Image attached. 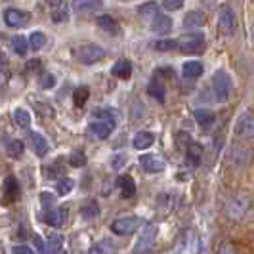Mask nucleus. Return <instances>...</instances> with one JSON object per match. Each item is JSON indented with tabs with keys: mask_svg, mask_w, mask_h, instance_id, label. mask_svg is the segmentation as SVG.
Instances as JSON below:
<instances>
[{
	"mask_svg": "<svg viewBox=\"0 0 254 254\" xmlns=\"http://www.w3.org/2000/svg\"><path fill=\"white\" fill-rule=\"evenodd\" d=\"M94 123H90V132L98 138L105 140L111 136V132L117 127V115L113 109H96L94 111Z\"/></svg>",
	"mask_w": 254,
	"mask_h": 254,
	"instance_id": "nucleus-1",
	"label": "nucleus"
},
{
	"mask_svg": "<svg viewBox=\"0 0 254 254\" xmlns=\"http://www.w3.org/2000/svg\"><path fill=\"white\" fill-rule=\"evenodd\" d=\"M212 92H214L218 102H228L229 100V96L233 92V82H231V76L224 69H220L212 75Z\"/></svg>",
	"mask_w": 254,
	"mask_h": 254,
	"instance_id": "nucleus-2",
	"label": "nucleus"
},
{
	"mask_svg": "<svg viewBox=\"0 0 254 254\" xmlns=\"http://www.w3.org/2000/svg\"><path fill=\"white\" fill-rule=\"evenodd\" d=\"M204 46H206V40H204L203 33H199V31L182 35L178 38V50L184 54H201L204 50Z\"/></svg>",
	"mask_w": 254,
	"mask_h": 254,
	"instance_id": "nucleus-3",
	"label": "nucleus"
},
{
	"mask_svg": "<svg viewBox=\"0 0 254 254\" xmlns=\"http://www.w3.org/2000/svg\"><path fill=\"white\" fill-rule=\"evenodd\" d=\"M75 58L76 62H80V64L84 65H94L98 64V62H102L103 58H105V50H103L102 46H98V44H80L78 48L75 50Z\"/></svg>",
	"mask_w": 254,
	"mask_h": 254,
	"instance_id": "nucleus-4",
	"label": "nucleus"
},
{
	"mask_svg": "<svg viewBox=\"0 0 254 254\" xmlns=\"http://www.w3.org/2000/svg\"><path fill=\"white\" fill-rule=\"evenodd\" d=\"M218 27L228 37H231L237 31V15L233 12V8L228 6V4H224L220 8V12H218Z\"/></svg>",
	"mask_w": 254,
	"mask_h": 254,
	"instance_id": "nucleus-5",
	"label": "nucleus"
},
{
	"mask_svg": "<svg viewBox=\"0 0 254 254\" xmlns=\"http://www.w3.org/2000/svg\"><path fill=\"white\" fill-rule=\"evenodd\" d=\"M247 212H249V201L241 195L231 197L226 204V214L231 222H241L243 218L247 216Z\"/></svg>",
	"mask_w": 254,
	"mask_h": 254,
	"instance_id": "nucleus-6",
	"label": "nucleus"
},
{
	"mask_svg": "<svg viewBox=\"0 0 254 254\" xmlns=\"http://www.w3.org/2000/svg\"><path fill=\"white\" fill-rule=\"evenodd\" d=\"M157 233H159V228L155 224H149L147 228L143 229L141 237L138 239L136 247H134V253L136 254H147L153 251L155 247V241H157Z\"/></svg>",
	"mask_w": 254,
	"mask_h": 254,
	"instance_id": "nucleus-7",
	"label": "nucleus"
},
{
	"mask_svg": "<svg viewBox=\"0 0 254 254\" xmlns=\"http://www.w3.org/2000/svg\"><path fill=\"white\" fill-rule=\"evenodd\" d=\"M67 218H69L67 206H58V208L52 206V208H44V212H42V220L52 228H62L67 222Z\"/></svg>",
	"mask_w": 254,
	"mask_h": 254,
	"instance_id": "nucleus-8",
	"label": "nucleus"
},
{
	"mask_svg": "<svg viewBox=\"0 0 254 254\" xmlns=\"http://www.w3.org/2000/svg\"><path fill=\"white\" fill-rule=\"evenodd\" d=\"M140 228V218L138 216H123L117 218L111 224V231L115 235H130Z\"/></svg>",
	"mask_w": 254,
	"mask_h": 254,
	"instance_id": "nucleus-9",
	"label": "nucleus"
},
{
	"mask_svg": "<svg viewBox=\"0 0 254 254\" xmlns=\"http://www.w3.org/2000/svg\"><path fill=\"white\" fill-rule=\"evenodd\" d=\"M201 251V241L195 229H188L182 235V243H180V253L182 254H199Z\"/></svg>",
	"mask_w": 254,
	"mask_h": 254,
	"instance_id": "nucleus-10",
	"label": "nucleus"
},
{
	"mask_svg": "<svg viewBox=\"0 0 254 254\" xmlns=\"http://www.w3.org/2000/svg\"><path fill=\"white\" fill-rule=\"evenodd\" d=\"M19 197H21L19 182L13 178V176H8V178L4 180V186H2V201H4V204H12Z\"/></svg>",
	"mask_w": 254,
	"mask_h": 254,
	"instance_id": "nucleus-11",
	"label": "nucleus"
},
{
	"mask_svg": "<svg viewBox=\"0 0 254 254\" xmlns=\"http://www.w3.org/2000/svg\"><path fill=\"white\" fill-rule=\"evenodd\" d=\"M235 134L239 138H245V140H253L254 138V115L247 113L243 115L241 119L237 121L235 125Z\"/></svg>",
	"mask_w": 254,
	"mask_h": 254,
	"instance_id": "nucleus-12",
	"label": "nucleus"
},
{
	"mask_svg": "<svg viewBox=\"0 0 254 254\" xmlns=\"http://www.w3.org/2000/svg\"><path fill=\"white\" fill-rule=\"evenodd\" d=\"M140 165H141V168H143L145 172H149V174H159V172H163L166 168L165 161H163L161 157H157V155H141Z\"/></svg>",
	"mask_w": 254,
	"mask_h": 254,
	"instance_id": "nucleus-13",
	"label": "nucleus"
},
{
	"mask_svg": "<svg viewBox=\"0 0 254 254\" xmlns=\"http://www.w3.org/2000/svg\"><path fill=\"white\" fill-rule=\"evenodd\" d=\"M4 21H6V25L13 27V29L25 27L29 23V13L21 12V10H15V8H8L4 12Z\"/></svg>",
	"mask_w": 254,
	"mask_h": 254,
	"instance_id": "nucleus-14",
	"label": "nucleus"
},
{
	"mask_svg": "<svg viewBox=\"0 0 254 254\" xmlns=\"http://www.w3.org/2000/svg\"><path fill=\"white\" fill-rule=\"evenodd\" d=\"M149 27H151L153 33H157V35H166V33L172 31V19L168 15H165V13L159 12L149 21Z\"/></svg>",
	"mask_w": 254,
	"mask_h": 254,
	"instance_id": "nucleus-15",
	"label": "nucleus"
},
{
	"mask_svg": "<svg viewBox=\"0 0 254 254\" xmlns=\"http://www.w3.org/2000/svg\"><path fill=\"white\" fill-rule=\"evenodd\" d=\"M27 140H29V143H31L33 151L37 153V157H44V155L48 153V149H50V145H48L46 138H44L42 134H38V132H29Z\"/></svg>",
	"mask_w": 254,
	"mask_h": 254,
	"instance_id": "nucleus-16",
	"label": "nucleus"
},
{
	"mask_svg": "<svg viewBox=\"0 0 254 254\" xmlns=\"http://www.w3.org/2000/svg\"><path fill=\"white\" fill-rule=\"evenodd\" d=\"M117 186L121 190V197L123 199L134 197V193H136V182H134L132 176H121V178L117 180Z\"/></svg>",
	"mask_w": 254,
	"mask_h": 254,
	"instance_id": "nucleus-17",
	"label": "nucleus"
},
{
	"mask_svg": "<svg viewBox=\"0 0 254 254\" xmlns=\"http://www.w3.org/2000/svg\"><path fill=\"white\" fill-rule=\"evenodd\" d=\"M186 159H188V163L193 166H197L199 163H201V157H203V147L197 143V141L191 140L188 145H186Z\"/></svg>",
	"mask_w": 254,
	"mask_h": 254,
	"instance_id": "nucleus-18",
	"label": "nucleus"
},
{
	"mask_svg": "<svg viewBox=\"0 0 254 254\" xmlns=\"http://www.w3.org/2000/svg\"><path fill=\"white\" fill-rule=\"evenodd\" d=\"M206 23V15L201 10H195V12H190L186 17H184V27L186 29H199Z\"/></svg>",
	"mask_w": 254,
	"mask_h": 254,
	"instance_id": "nucleus-19",
	"label": "nucleus"
},
{
	"mask_svg": "<svg viewBox=\"0 0 254 254\" xmlns=\"http://www.w3.org/2000/svg\"><path fill=\"white\" fill-rule=\"evenodd\" d=\"M193 117H195L197 125H199L201 128L212 127L214 121H216V115L212 113L210 109H195V111H193Z\"/></svg>",
	"mask_w": 254,
	"mask_h": 254,
	"instance_id": "nucleus-20",
	"label": "nucleus"
},
{
	"mask_svg": "<svg viewBox=\"0 0 254 254\" xmlns=\"http://www.w3.org/2000/svg\"><path fill=\"white\" fill-rule=\"evenodd\" d=\"M204 67L201 62H186L184 67H182V75L186 76V78H190V80H195V78H199V76L203 75Z\"/></svg>",
	"mask_w": 254,
	"mask_h": 254,
	"instance_id": "nucleus-21",
	"label": "nucleus"
},
{
	"mask_svg": "<svg viewBox=\"0 0 254 254\" xmlns=\"http://www.w3.org/2000/svg\"><path fill=\"white\" fill-rule=\"evenodd\" d=\"M132 143H134L136 149L143 151V149H149L153 143H155V136H153L151 132H145V130H143V132H138V134L134 136Z\"/></svg>",
	"mask_w": 254,
	"mask_h": 254,
	"instance_id": "nucleus-22",
	"label": "nucleus"
},
{
	"mask_svg": "<svg viewBox=\"0 0 254 254\" xmlns=\"http://www.w3.org/2000/svg\"><path fill=\"white\" fill-rule=\"evenodd\" d=\"M111 73H113V76H117V78L127 80V78L132 76V64H130L128 60H119V62L113 65Z\"/></svg>",
	"mask_w": 254,
	"mask_h": 254,
	"instance_id": "nucleus-23",
	"label": "nucleus"
},
{
	"mask_svg": "<svg viewBox=\"0 0 254 254\" xmlns=\"http://www.w3.org/2000/svg\"><path fill=\"white\" fill-rule=\"evenodd\" d=\"M80 216L84 220H94V218L100 216V204L96 199H90L86 203L80 206Z\"/></svg>",
	"mask_w": 254,
	"mask_h": 254,
	"instance_id": "nucleus-24",
	"label": "nucleus"
},
{
	"mask_svg": "<svg viewBox=\"0 0 254 254\" xmlns=\"http://www.w3.org/2000/svg\"><path fill=\"white\" fill-rule=\"evenodd\" d=\"M102 6V0H75L73 2V10L78 13H88L94 12Z\"/></svg>",
	"mask_w": 254,
	"mask_h": 254,
	"instance_id": "nucleus-25",
	"label": "nucleus"
},
{
	"mask_svg": "<svg viewBox=\"0 0 254 254\" xmlns=\"http://www.w3.org/2000/svg\"><path fill=\"white\" fill-rule=\"evenodd\" d=\"M96 23L98 27L105 31V33H109V35H117L119 33V23L113 19V15H100L98 19H96Z\"/></svg>",
	"mask_w": 254,
	"mask_h": 254,
	"instance_id": "nucleus-26",
	"label": "nucleus"
},
{
	"mask_svg": "<svg viewBox=\"0 0 254 254\" xmlns=\"http://www.w3.org/2000/svg\"><path fill=\"white\" fill-rule=\"evenodd\" d=\"M12 48L17 56H25L27 50H29L31 46H29V40H27L23 35H15V37L12 38Z\"/></svg>",
	"mask_w": 254,
	"mask_h": 254,
	"instance_id": "nucleus-27",
	"label": "nucleus"
},
{
	"mask_svg": "<svg viewBox=\"0 0 254 254\" xmlns=\"http://www.w3.org/2000/svg\"><path fill=\"white\" fill-rule=\"evenodd\" d=\"M13 121H15V125L19 128H29L31 127V115H29V111H25V109H15L13 111Z\"/></svg>",
	"mask_w": 254,
	"mask_h": 254,
	"instance_id": "nucleus-28",
	"label": "nucleus"
},
{
	"mask_svg": "<svg viewBox=\"0 0 254 254\" xmlns=\"http://www.w3.org/2000/svg\"><path fill=\"white\" fill-rule=\"evenodd\" d=\"M90 98V88L88 86H78V88L73 92V103L76 107H82L84 103L88 102Z\"/></svg>",
	"mask_w": 254,
	"mask_h": 254,
	"instance_id": "nucleus-29",
	"label": "nucleus"
},
{
	"mask_svg": "<svg viewBox=\"0 0 254 254\" xmlns=\"http://www.w3.org/2000/svg\"><path fill=\"white\" fill-rule=\"evenodd\" d=\"M75 188V180L73 178H62L58 184H56V191H58V195L60 197H65V195H69L71 191Z\"/></svg>",
	"mask_w": 254,
	"mask_h": 254,
	"instance_id": "nucleus-30",
	"label": "nucleus"
},
{
	"mask_svg": "<svg viewBox=\"0 0 254 254\" xmlns=\"http://www.w3.org/2000/svg\"><path fill=\"white\" fill-rule=\"evenodd\" d=\"M48 254H64V237L62 235H50Z\"/></svg>",
	"mask_w": 254,
	"mask_h": 254,
	"instance_id": "nucleus-31",
	"label": "nucleus"
},
{
	"mask_svg": "<svg viewBox=\"0 0 254 254\" xmlns=\"http://www.w3.org/2000/svg\"><path fill=\"white\" fill-rule=\"evenodd\" d=\"M138 12H140L141 17L151 21L153 17L159 13V6H157V2H147V4H141L140 8H138Z\"/></svg>",
	"mask_w": 254,
	"mask_h": 254,
	"instance_id": "nucleus-32",
	"label": "nucleus"
},
{
	"mask_svg": "<svg viewBox=\"0 0 254 254\" xmlns=\"http://www.w3.org/2000/svg\"><path fill=\"white\" fill-rule=\"evenodd\" d=\"M23 149H25V145H23L21 140H12V141H8V145H6V153H8L12 159H19Z\"/></svg>",
	"mask_w": 254,
	"mask_h": 254,
	"instance_id": "nucleus-33",
	"label": "nucleus"
},
{
	"mask_svg": "<svg viewBox=\"0 0 254 254\" xmlns=\"http://www.w3.org/2000/svg\"><path fill=\"white\" fill-rule=\"evenodd\" d=\"M29 46H31L33 50L44 48V46H46V35H44L42 31H35V33L29 37Z\"/></svg>",
	"mask_w": 254,
	"mask_h": 254,
	"instance_id": "nucleus-34",
	"label": "nucleus"
},
{
	"mask_svg": "<svg viewBox=\"0 0 254 254\" xmlns=\"http://www.w3.org/2000/svg\"><path fill=\"white\" fill-rule=\"evenodd\" d=\"M147 92H149V96H153L155 100L165 102V86H163L159 80H153L151 84L147 86Z\"/></svg>",
	"mask_w": 254,
	"mask_h": 254,
	"instance_id": "nucleus-35",
	"label": "nucleus"
},
{
	"mask_svg": "<svg viewBox=\"0 0 254 254\" xmlns=\"http://www.w3.org/2000/svg\"><path fill=\"white\" fill-rule=\"evenodd\" d=\"M155 50L159 52H170V50H178V40H157L155 44Z\"/></svg>",
	"mask_w": 254,
	"mask_h": 254,
	"instance_id": "nucleus-36",
	"label": "nucleus"
},
{
	"mask_svg": "<svg viewBox=\"0 0 254 254\" xmlns=\"http://www.w3.org/2000/svg\"><path fill=\"white\" fill-rule=\"evenodd\" d=\"M69 165L75 166V168H80V166L86 165V155L82 151H73L71 157H69Z\"/></svg>",
	"mask_w": 254,
	"mask_h": 254,
	"instance_id": "nucleus-37",
	"label": "nucleus"
},
{
	"mask_svg": "<svg viewBox=\"0 0 254 254\" xmlns=\"http://www.w3.org/2000/svg\"><path fill=\"white\" fill-rule=\"evenodd\" d=\"M52 19H54L56 23H62V21H65V19H69V10H67L65 6L54 8V10H52Z\"/></svg>",
	"mask_w": 254,
	"mask_h": 254,
	"instance_id": "nucleus-38",
	"label": "nucleus"
},
{
	"mask_svg": "<svg viewBox=\"0 0 254 254\" xmlns=\"http://www.w3.org/2000/svg\"><path fill=\"white\" fill-rule=\"evenodd\" d=\"M40 86L44 90L54 88L56 86V76L52 75V73H44V75L40 76Z\"/></svg>",
	"mask_w": 254,
	"mask_h": 254,
	"instance_id": "nucleus-39",
	"label": "nucleus"
},
{
	"mask_svg": "<svg viewBox=\"0 0 254 254\" xmlns=\"http://www.w3.org/2000/svg\"><path fill=\"white\" fill-rule=\"evenodd\" d=\"M186 0H163V8L168 10V12H176L184 6Z\"/></svg>",
	"mask_w": 254,
	"mask_h": 254,
	"instance_id": "nucleus-40",
	"label": "nucleus"
},
{
	"mask_svg": "<svg viewBox=\"0 0 254 254\" xmlns=\"http://www.w3.org/2000/svg\"><path fill=\"white\" fill-rule=\"evenodd\" d=\"M216 254H237V251H235V247H233L231 243H222V245L218 247Z\"/></svg>",
	"mask_w": 254,
	"mask_h": 254,
	"instance_id": "nucleus-41",
	"label": "nucleus"
},
{
	"mask_svg": "<svg viewBox=\"0 0 254 254\" xmlns=\"http://www.w3.org/2000/svg\"><path fill=\"white\" fill-rule=\"evenodd\" d=\"M40 201H42V206L44 208H52L56 204V199L52 197L50 193H40Z\"/></svg>",
	"mask_w": 254,
	"mask_h": 254,
	"instance_id": "nucleus-42",
	"label": "nucleus"
},
{
	"mask_svg": "<svg viewBox=\"0 0 254 254\" xmlns=\"http://www.w3.org/2000/svg\"><path fill=\"white\" fill-rule=\"evenodd\" d=\"M13 254H35V251L31 249V247H27V245H17V247H13L12 249Z\"/></svg>",
	"mask_w": 254,
	"mask_h": 254,
	"instance_id": "nucleus-43",
	"label": "nucleus"
},
{
	"mask_svg": "<svg viewBox=\"0 0 254 254\" xmlns=\"http://www.w3.org/2000/svg\"><path fill=\"white\" fill-rule=\"evenodd\" d=\"M8 73V58L4 52H0V75H6Z\"/></svg>",
	"mask_w": 254,
	"mask_h": 254,
	"instance_id": "nucleus-44",
	"label": "nucleus"
},
{
	"mask_svg": "<svg viewBox=\"0 0 254 254\" xmlns=\"http://www.w3.org/2000/svg\"><path fill=\"white\" fill-rule=\"evenodd\" d=\"M86 254H103V247L102 245H92Z\"/></svg>",
	"mask_w": 254,
	"mask_h": 254,
	"instance_id": "nucleus-45",
	"label": "nucleus"
},
{
	"mask_svg": "<svg viewBox=\"0 0 254 254\" xmlns=\"http://www.w3.org/2000/svg\"><path fill=\"white\" fill-rule=\"evenodd\" d=\"M35 245H37V251L40 254H44V243H42V239L38 237V235H35Z\"/></svg>",
	"mask_w": 254,
	"mask_h": 254,
	"instance_id": "nucleus-46",
	"label": "nucleus"
},
{
	"mask_svg": "<svg viewBox=\"0 0 254 254\" xmlns=\"http://www.w3.org/2000/svg\"><path fill=\"white\" fill-rule=\"evenodd\" d=\"M123 163H125V157H123V155H117L113 161V166L115 168H119V166H123Z\"/></svg>",
	"mask_w": 254,
	"mask_h": 254,
	"instance_id": "nucleus-47",
	"label": "nucleus"
},
{
	"mask_svg": "<svg viewBox=\"0 0 254 254\" xmlns=\"http://www.w3.org/2000/svg\"><path fill=\"white\" fill-rule=\"evenodd\" d=\"M27 67H29V69H38V67H40V60H31Z\"/></svg>",
	"mask_w": 254,
	"mask_h": 254,
	"instance_id": "nucleus-48",
	"label": "nucleus"
},
{
	"mask_svg": "<svg viewBox=\"0 0 254 254\" xmlns=\"http://www.w3.org/2000/svg\"><path fill=\"white\" fill-rule=\"evenodd\" d=\"M253 38H254V27H253Z\"/></svg>",
	"mask_w": 254,
	"mask_h": 254,
	"instance_id": "nucleus-49",
	"label": "nucleus"
}]
</instances>
